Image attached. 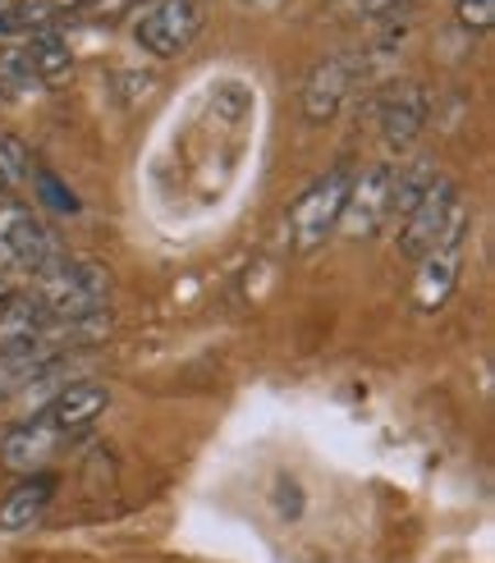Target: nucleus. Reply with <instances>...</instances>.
Here are the masks:
<instances>
[{"label": "nucleus", "mask_w": 495, "mask_h": 563, "mask_svg": "<svg viewBox=\"0 0 495 563\" xmlns=\"http://www.w3.org/2000/svg\"><path fill=\"white\" fill-rule=\"evenodd\" d=\"M10 33H23V27H19V19L10 10H0V37H10Z\"/></svg>", "instance_id": "23"}, {"label": "nucleus", "mask_w": 495, "mask_h": 563, "mask_svg": "<svg viewBox=\"0 0 495 563\" xmlns=\"http://www.w3.org/2000/svg\"><path fill=\"white\" fill-rule=\"evenodd\" d=\"M51 230L23 202H0V275H42L61 262Z\"/></svg>", "instance_id": "3"}, {"label": "nucleus", "mask_w": 495, "mask_h": 563, "mask_svg": "<svg viewBox=\"0 0 495 563\" xmlns=\"http://www.w3.org/2000/svg\"><path fill=\"white\" fill-rule=\"evenodd\" d=\"M459 266H463V247H436L422 257V271L413 279V307L418 312H440L450 302L459 285Z\"/></svg>", "instance_id": "12"}, {"label": "nucleus", "mask_w": 495, "mask_h": 563, "mask_svg": "<svg viewBox=\"0 0 495 563\" xmlns=\"http://www.w3.org/2000/svg\"><path fill=\"white\" fill-rule=\"evenodd\" d=\"M51 5V14H74V10H82V0H46Z\"/></svg>", "instance_id": "24"}, {"label": "nucleus", "mask_w": 495, "mask_h": 563, "mask_svg": "<svg viewBox=\"0 0 495 563\" xmlns=\"http://www.w3.org/2000/svg\"><path fill=\"white\" fill-rule=\"evenodd\" d=\"M349 188H353L349 165H336V170L321 175L308 192L298 197L294 211H289V243H294V252H317L330 234L340 230V211L349 202Z\"/></svg>", "instance_id": "4"}, {"label": "nucleus", "mask_w": 495, "mask_h": 563, "mask_svg": "<svg viewBox=\"0 0 495 563\" xmlns=\"http://www.w3.org/2000/svg\"><path fill=\"white\" fill-rule=\"evenodd\" d=\"M454 14L463 27H473V33H486L495 23V0H454Z\"/></svg>", "instance_id": "20"}, {"label": "nucleus", "mask_w": 495, "mask_h": 563, "mask_svg": "<svg viewBox=\"0 0 495 563\" xmlns=\"http://www.w3.org/2000/svg\"><path fill=\"white\" fill-rule=\"evenodd\" d=\"M106 408H110V389L97 380H78L55 389V399L42 408V421L55 435H82L106 417Z\"/></svg>", "instance_id": "9"}, {"label": "nucleus", "mask_w": 495, "mask_h": 563, "mask_svg": "<svg viewBox=\"0 0 495 563\" xmlns=\"http://www.w3.org/2000/svg\"><path fill=\"white\" fill-rule=\"evenodd\" d=\"M353 88V65L344 60V55H330V60H321L308 78V88H302V115H308V124H330L340 115V106Z\"/></svg>", "instance_id": "11"}, {"label": "nucleus", "mask_w": 495, "mask_h": 563, "mask_svg": "<svg viewBox=\"0 0 495 563\" xmlns=\"http://www.w3.org/2000/svg\"><path fill=\"white\" fill-rule=\"evenodd\" d=\"M129 5L133 0H82V10H88L92 19H120Z\"/></svg>", "instance_id": "22"}, {"label": "nucleus", "mask_w": 495, "mask_h": 563, "mask_svg": "<svg viewBox=\"0 0 495 563\" xmlns=\"http://www.w3.org/2000/svg\"><path fill=\"white\" fill-rule=\"evenodd\" d=\"M202 0H147L143 14H138V27H133V42L152 51L156 60H175L184 55L202 33Z\"/></svg>", "instance_id": "5"}, {"label": "nucleus", "mask_w": 495, "mask_h": 563, "mask_svg": "<svg viewBox=\"0 0 495 563\" xmlns=\"http://www.w3.org/2000/svg\"><path fill=\"white\" fill-rule=\"evenodd\" d=\"M391 170L395 165H376L363 179H353L349 202L340 211V230L349 239H372L385 220H391Z\"/></svg>", "instance_id": "8"}, {"label": "nucleus", "mask_w": 495, "mask_h": 563, "mask_svg": "<svg viewBox=\"0 0 495 563\" xmlns=\"http://www.w3.org/2000/svg\"><path fill=\"white\" fill-rule=\"evenodd\" d=\"M33 147L19 133H0V188H23L33 179Z\"/></svg>", "instance_id": "16"}, {"label": "nucleus", "mask_w": 495, "mask_h": 563, "mask_svg": "<svg viewBox=\"0 0 495 563\" xmlns=\"http://www.w3.org/2000/svg\"><path fill=\"white\" fill-rule=\"evenodd\" d=\"M463 234H468V202L454 179H440L422 202L404 216L399 252L413 262H422L436 247H463Z\"/></svg>", "instance_id": "2"}, {"label": "nucleus", "mask_w": 495, "mask_h": 563, "mask_svg": "<svg viewBox=\"0 0 495 563\" xmlns=\"http://www.w3.org/2000/svg\"><path fill=\"white\" fill-rule=\"evenodd\" d=\"M33 184L42 188V197H46V207H55V211H65V216H74L78 211V197L61 184V179H55L51 170H33Z\"/></svg>", "instance_id": "19"}, {"label": "nucleus", "mask_w": 495, "mask_h": 563, "mask_svg": "<svg viewBox=\"0 0 495 563\" xmlns=\"http://www.w3.org/2000/svg\"><path fill=\"white\" fill-rule=\"evenodd\" d=\"M408 0H353V10L363 19H385V14H399Z\"/></svg>", "instance_id": "21"}, {"label": "nucleus", "mask_w": 495, "mask_h": 563, "mask_svg": "<svg viewBox=\"0 0 495 563\" xmlns=\"http://www.w3.org/2000/svg\"><path fill=\"white\" fill-rule=\"evenodd\" d=\"M51 499H55V476L51 472H33V476H23V482L0 499V531H28V527H37L51 509Z\"/></svg>", "instance_id": "13"}, {"label": "nucleus", "mask_w": 495, "mask_h": 563, "mask_svg": "<svg viewBox=\"0 0 495 563\" xmlns=\"http://www.w3.org/2000/svg\"><path fill=\"white\" fill-rule=\"evenodd\" d=\"M23 55H28V65H33L37 82H61L74 74V51L61 33H51V27H42V33H33L23 42Z\"/></svg>", "instance_id": "15"}, {"label": "nucleus", "mask_w": 495, "mask_h": 563, "mask_svg": "<svg viewBox=\"0 0 495 563\" xmlns=\"http://www.w3.org/2000/svg\"><path fill=\"white\" fill-rule=\"evenodd\" d=\"M156 74L152 69H120L116 78H110V97H116L124 110H143L152 97H156Z\"/></svg>", "instance_id": "17"}, {"label": "nucleus", "mask_w": 495, "mask_h": 563, "mask_svg": "<svg viewBox=\"0 0 495 563\" xmlns=\"http://www.w3.org/2000/svg\"><path fill=\"white\" fill-rule=\"evenodd\" d=\"M51 312L37 294H19L0 302V357H42V334L51 330ZM55 362V357H51Z\"/></svg>", "instance_id": "7"}, {"label": "nucleus", "mask_w": 495, "mask_h": 563, "mask_svg": "<svg viewBox=\"0 0 495 563\" xmlns=\"http://www.w3.org/2000/svg\"><path fill=\"white\" fill-rule=\"evenodd\" d=\"M440 179H446V175H440V165H436L431 156H413V161H404L399 170H391V216L404 220V216L418 207Z\"/></svg>", "instance_id": "14"}, {"label": "nucleus", "mask_w": 495, "mask_h": 563, "mask_svg": "<svg viewBox=\"0 0 495 563\" xmlns=\"http://www.w3.org/2000/svg\"><path fill=\"white\" fill-rule=\"evenodd\" d=\"M0 88H6V92H37L42 88L33 65H28L23 46H6V51H0Z\"/></svg>", "instance_id": "18"}, {"label": "nucleus", "mask_w": 495, "mask_h": 563, "mask_svg": "<svg viewBox=\"0 0 495 563\" xmlns=\"http://www.w3.org/2000/svg\"><path fill=\"white\" fill-rule=\"evenodd\" d=\"M427 115H431V97L422 82H413V78L391 82V88L376 97V124H381V137L391 152H404L418 143L427 129Z\"/></svg>", "instance_id": "6"}, {"label": "nucleus", "mask_w": 495, "mask_h": 563, "mask_svg": "<svg viewBox=\"0 0 495 563\" xmlns=\"http://www.w3.org/2000/svg\"><path fill=\"white\" fill-rule=\"evenodd\" d=\"M110 289H116V275H110L106 262H92V257H61L51 271L37 275V298L55 321L106 312Z\"/></svg>", "instance_id": "1"}, {"label": "nucleus", "mask_w": 495, "mask_h": 563, "mask_svg": "<svg viewBox=\"0 0 495 563\" xmlns=\"http://www.w3.org/2000/svg\"><path fill=\"white\" fill-rule=\"evenodd\" d=\"M61 440L65 435H55L42 417L19 421V427H10L6 435H0V467L19 472V476H33V472H42L55 459V444H61Z\"/></svg>", "instance_id": "10"}]
</instances>
